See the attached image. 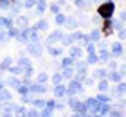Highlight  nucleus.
Here are the masks:
<instances>
[{"mask_svg":"<svg viewBox=\"0 0 126 117\" xmlns=\"http://www.w3.org/2000/svg\"><path fill=\"white\" fill-rule=\"evenodd\" d=\"M9 65H11V60L7 58V60H4V61H2V65H0V70H5V68H7Z\"/></svg>","mask_w":126,"mask_h":117,"instance_id":"nucleus-18","label":"nucleus"},{"mask_svg":"<svg viewBox=\"0 0 126 117\" xmlns=\"http://www.w3.org/2000/svg\"><path fill=\"white\" fill-rule=\"evenodd\" d=\"M11 4H13V0H0V7L2 9H7Z\"/></svg>","mask_w":126,"mask_h":117,"instance_id":"nucleus-11","label":"nucleus"},{"mask_svg":"<svg viewBox=\"0 0 126 117\" xmlns=\"http://www.w3.org/2000/svg\"><path fill=\"white\" fill-rule=\"evenodd\" d=\"M18 92L22 94V96H24V94L27 92V88H25V86H18Z\"/></svg>","mask_w":126,"mask_h":117,"instance_id":"nucleus-41","label":"nucleus"},{"mask_svg":"<svg viewBox=\"0 0 126 117\" xmlns=\"http://www.w3.org/2000/svg\"><path fill=\"white\" fill-rule=\"evenodd\" d=\"M27 50H29L32 56H42V47H40L38 42H32L29 47H27Z\"/></svg>","mask_w":126,"mask_h":117,"instance_id":"nucleus-2","label":"nucleus"},{"mask_svg":"<svg viewBox=\"0 0 126 117\" xmlns=\"http://www.w3.org/2000/svg\"><path fill=\"white\" fill-rule=\"evenodd\" d=\"M54 106H56V104H54V103H52V101H49V103H47V108H50V110H52V108H54Z\"/></svg>","mask_w":126,"mask_h":117,"instance_id":"nucleus-44","label":"nucleus"},{"mask_svg":"<svg viewBox=\"0 0 126 117\" xmlns=\"http://www.w3.org/2000/svg\"><path fill=\"white\" fill-rule=\"evenodd\" d=\"M119 36H121V38H126V31H123V29H121V33H119Z\"/></svg>","mask_w":126,"mask_h":117,"instance_id":"nucleus-47","label":"nucleus"},{"mask_svg":"<svg viewBox=\"0 0 126 117\" xmlns=\"http://www.w3.org/2000/svg\"><path fill=\"white\" fill-rule=\"evenodd\" d=\"M50 54H61V49H52L50 47Z\"/></svg>","mask_w":126,"mask_h":117,"instance_id":"nucleus-38","label":"nucleus"},{"mask_svg":"<svg viewBox=\"0 0 126 117\" xmlns=\"http://www.w3.org/2000/svg\"><path fill=\"white\" fill-rule=\"evenodd\" d=\"M68 104H70V108L76 110V108H78V104H79V101H78L76 97H70V99H68Z\"/></svg>","mask_w":126,"mask_h":117,"instance_id":"nucleus-10","label":"nucleus"},{"mask_svg":"<svg viewBox=\"0 0 126 117\" xmlns=\"http://www.w3.org/2000/svg\"><path fill=\"white\" fill-rule=\"evenodd\" d=\"M61 40H63V43H65V45H68V43H72V40H76V38H74V34H72V36H65Z\"/></svg>","mask_w":126,"mask_h":117,"instance_id":"nucleus-21","label":"nucleus"},{"mask_svg":"<svg viewBox=\"0 0 126 117\" xmlns=\"http://www.w3.org/2000/svg\"><path fill=\"white\" fill-rule=\"evenodd\" d=\"M45 7H47V4H45V0H38V4H36V11L40 15L45 13Z\"/></svg>","mask_w":126,"mask_h":117,"instance_id":"nucleus-5","label":"nucleus"},{"mask_svg":"<svg viewBox=\"0 0 126 117\" xmlns=\"http://www.w3.org/2000/svg\"><path fill=\"white\" fill-rule=\"evenodd\" d=\"M65 23H67L68 29H76L78 27V22L74 20V18H65Z\"/></svg>","mask_w":126,"mask_h":117,"instance_id":"nucleus-7","label":"nucleus"},{"mask_svg":"<svg viewBox=\"0 0 126 117\" xmlns=\"http://www.w3.org/2000/svg\"><path fill=\"white\" fill-rule=\"evenodd\" d=\"M97 61V56L94 54V52H90V56H88V63H95Z\"/></svg>","mask_w":126,"mask_h":117,"instance_id":"nucleus-29","label":"nucleus"},{"mask_svg":"<svg viewBox=\"0 0 126 117\" xmlns=\"http://www.w3.org/2000/svg\"><path fill=\"white\" fill-rule=\"evenodd\" d=\"M72 65V58H65L63 60V67H70Z\"/></svg>","mask_w":126,"mask_h":117,"instance_id":"nucleus-30","label":"nucleus"},{"mask_svg":"<svg viewBox=\"0 0 126 117\" xmlns=\"http://www.w3.org/2000/svg\"><path fill=\"white\" fill-rule=\"evenodd\" d=\"M112 25H113L112 20H106V22H105V29H106V33H110V31H112Z\"/></svg>","mask_w":126,"mask_h":117,"instance_id":"nucleus-24","label":"nucleus"},{"mask_svg":"<svg viewBox=\"0 0 126 117\" xmlns=\"http://www.w3.org/2000/svg\"><path fill=\"white\" fill-rule=\"evenodd\" d=\"M119 90H121V92H124V94H126V85H121V86H119Z\"/></svg>","mask_w":126,"mask_h":117,"instance_id":"nucleus-48","label":"nucleus"},{"mask_svg":"<svg viewBox=\"0 0 126 117\" xmlns=\"http://www.w3.org/2000/svg\"><path fill=\"white\" fill-rule=\"evenodd\" d=\"M7 99H11V94L5 92V90H0V103H2V101H7Z\"/></svg>","mask_w":126,"mask_h":117,"instance_id":"nucleus-9","label":"nucleus"},{"mask_svg":"<svg viewBox=\"0 0 126 117\" xmlns=\"http://www.w3.org/2000/svg\"><path fill=\"white\" fill-rule=\"evenodd\" d=\"M121 72H123V74H126V65H123V67H121Z\"/></svg>","mask_w":126,"mask_h":117,"instance_id":"nucleus-49","label":"nucleus"},{"mask_svg":"<svg viewBox=\"0 0 126 117\" xmlns=\"http://www.w3.org/2000/svg\"><path fill=\"white\" fill-rule=\"evenodd\" d=\"M87 49H88V52H94V45H92V43H88Z\"/></svg>","mask_w":126,"mask_h":117,"instance_id":"nucleus-45","label":"nucleus"},{"mask_svg":"<svg viewBox=\"0 0 126 117\" xmlns=\"http://www.w3.org/2000/svg\"><path fill=\"white\" fill-rule=\"evenodd\" d=\"M76 4L79 5V7H87V4H88V2H87V0H76Z\"/></svg>","mask_w":126,"mask_h":117,"instance_id":"nucleus-31","label":"nucleus"},{"mask_svg":"<svg viewBox=\"0 0 126 117\" xmlns=\"http://www.w3.org/2000/svg\"><path fill=\"white\" fill-rule=\"evenodd\" d=\"M108 86H110V85H108V83H106V81H105V79H103V81H101V83H99V90H101V92H106V90H108Z\"/></svg>","mask_w":126,"mask_h":117,"instance_id":"nucleus-15","label":"nucleus"},{"mask_svg":"<svg viewBox=\"0 0 126 117\" xmlns=\"http://www.w3.org/2000/svg\"><path fill=\"white\" fill-rule=\"evenodd\" d=\"M63 78H72V70L68 67H65V70H63Z\"/></svg>","mask_w":126,"mask_h":117,"instance_id":"nucleus-23","label":"nucleus"},{"mask_svg":"<svg viewBox=\"0 0 126 117\" xmlns=\"http://www.w3.org/2000/svg\"><path fill=\"white\" fill-rule=\"evenodd\" d=\"M11 72H13V74H20L22 72V67H13V68H11Z\"/></svg>","mask_w":126,"mask_h":117,"instance_id":"nucleus-37","label":"nucleus"},{"mask_svg":"<svg viewBox=\"0 0 126 117\" xmlns=\"http://www.w3.org/2000/svg\"><path fill=\"white\" fill-rule=\"evenodd\" d=\"M16 110H18V114H22V115H27V110H25V108H16Z\"/></svg>","mask_w":126,"mask_h":117,"instance_id":"nucleus-42","label":"nucleus"},{"mask_svg":"<svg viewBox=\"0 0 126 117\" xmlns=\"http://www.w3.org/2000/svg\"><path fill=\"white\" fill-rule=\"evenodd\" d=\"M36 27H38V29H42V31H43V29H47V22H45V20H40V22L36 23Z\"/></svg>","mask_w":126,"mask_h":117,"instance_id":"nucleus-20","label":"nucleus"},{"mask_svg":"<svg viewBox=\"0 0 126 117\" xmlns=\"http://www.w3.org/2000/svg\"><path fill=\"white\" fill-rule=\"evenodd\" d=\"M61 38H63V34H61L60 31H56V33H52V34L49 36V42L52 43V42H56V40H61Z\"/></svg>","mask_w":126,"mask_h":117,"instance_id":"nucleus-6","label":"nucleus"},{"mask_svg":"<svg viewBox=\"0 0 126 117\" xmlns=\"http://www.w3.org/2000/svg\"><path fill=\"white\" fill-rule=\"evenodd\" d=\"M97 101H99V103H108V101H110V97H106V96H103V94H101V96L97 97Z\"/></svg>","mask_w":126,"mask_h":117,"instance_id":"nucleus-27","label":"nucleus"},{"mask_svg":"<svg viewBox=\"0 0 126 117\" xmlns=\"http://www.w3.org/2000/svg\"><path fill=\"white\" fill-rule=\"evenodd\" d=\"M110 115H113V117H117V115H123V112H119V110H115V112H112Z\"/></svg>","mask_w":126,"mask_h":117,"instance_id":"nucleus-43","label":"nucleus"},{"mask_svg":"<svg viewBox=\"0 0 126 117\" xmlns=\"http://www.w3.org/2000/svg\"><path fill=\"white\" fill-rule=\"evenodd\" d=\"M108 56H110V54H108L106 50H103V52H101V60H103V61H108Z\"/></svg>","mask_w":126,"mask_h":117,"instance_id":"nucleus-34","label":"nucleus"},{"mask_svg":"<svg viewBox=\"0 0 126 117\" xmlns=\"http://www.w3.org/2000/svg\"><path fill=\"white\" fill-rule=\"evenodd\" d=\"M32 103H34V106H38V108H42V106H43V104H45L43 101H40V99H34V101H32Z\"/></svg>","mask_w":126,"mask_h":117,"instance_id":"nucleus-32","label":"nucleus"},{"mask_svg":"<svg viewBox=\"0 0 126 117\" xmlns=\"http://www.w3.org/2000/svg\"><path fill=\"white\" fill-rule=\"evenodd\" d=\"M0 40H5V34L4 33H0Z\"/></svg>","mask_w":126,"mask_h":117,"instance_id":"nucleus-50","label":"nucleus"},{"mask_svg":"<svg viewBox=\"0 0 126 117\" xmlns=\"http://www.w3.org/2000/svg\"><path fill=\"white\" fill-rule=\"evenodd\" d=\"M54 94H56V96H65V94H67V88H65V86H63V85H56V88H54Z\"/></svg>","mask_w":126,"mask_h":117,"instance_id":"nucleus-4","label":"nucleus"},{"mask_svg":"<svg viewBox=\"0 0 126 117\" xmlns=\"http://www.w3.org/2000/svg\"><path fill=\"white\" fill-rule=\"evenodd\" d=\"M70 54H72V58H79V56H81V49H78V47H74Z\"/></svg>","mask_w":126,"mask_h":117,"instance_id":"nucleus-16","label":"nucleus"},{"mask_svg":"<svg viewBox=\"0 0 126 117\" xmlns=\"http://www.w3.org/2000/svg\"><path fill=\"white\" fill-rule=\"evenodd\" d=\"M18 63H20V67H31V65H29V60H27V58H20V61H18Z\"/></svg>","mask_w":126,"mask_h":117,"instance_id":"nucleus-19","label":"nucleus"},{"mask_svg":"<svg viewBox=\"0 0 126 117\" xmlns=\"http://www.w3.org/2000/svg\"><path fill=\"white\" fill-rule=\"evenodd\" d=\"M85 83H87L88 86H92V85H94V79H92V78H87V79H85Z\"/></svg>","mask_w":126,"mask_h":117,"instance_id":"nucleus-39","label":"nucleus"},{"mask_svg":"<svg viewBox=\"0 0 126 117\" xmlns=\"http://www.w3.org/2000/svg\"><path fill=\"white\" fill-rule=\"evenodd\" d=\"M99 36H101V34H99V31H92V33H90V38H88V40L95 42V40H99Z\"/></svg>","mask_w":126,"mask_h":117,"instance_id":"nucleus-14","label":"nucleus"},{"mask_svg":"<svg viewBox=\"0 0 126 117\" xmlns=\"http://www.w3.org/2000/svg\"><path fill=\"white\" fill-rule=\"evenodd\" d=\"M9 85H11V86H16V88H18V85H20V83H18V81H16L15 78H11V79H9Z\"/></svg>","mask_w":126,"mask_h":117,"instance_id":"nucleus-33","label":"nucleus"},{"mask_svg":"<svg viewBox=\"0 0 126 117\" xmlns=\"http://www.w3.org/2000/svg\"><path fill=\"white\" fill-rule=\"evenodd\" d=\"M110 79L112 81H119V79H121V74H119V72H112L110 74Z\"/></svg>","mask_w":126,"mask_h":117,"instance_id":"nucleus-22","label":"nucleus"},{"mask_svg":"<svg viewBox=\"0 0 126 117\" xmlns=\"http://www.w3.org/2000/svg\"><path fill=\"white\" fill-rule=\"evenodd\" d=\"M52 81H54V83H56V85H58V83H60V81H61V76H54V78H52Z\"/></svg>","mask_w":126,"mask_h":117,"instance_id":"nucleus-40","label":"nucleus"},{"mask_svg":"<svg viewBox=\"0 0 126 117\" xmlns=\"http://www.w3.org/2000/svg\"><path fill=\"white\" fill-rule=\"evenodd\" d=\"M99 15L103 16V18H110V16L113 15V4H112V2L103 4L101 7H99Z\"/></svg>","mask_w":126,"mask_h":117,"instance_id":"nucleus-1","label":"nucleus"},{"mask_svg":"<svg viewBox=\"0 0 126 117\" xmlns=\"http://www.w3.org/2000/svg\"><path fill=\"white\" fill-rule=\"evenodd\" d=\"M0 112H2V108H0Z\"/></svg>","mask_w":126,"mask_h":117,"instance_id":"nucleus-53","label":"nucleus"},{"mask_svg":"<svg viewBox=\"0 0 126 117\" xmlns=\"http://www.w3.org/2000/svg\"><path fill=\"white\" fill-rule=\"evenodd\" d=\"M50 11H52V13H58V11H60V5H58V4H52V5H50Z\"/></svg>","mask_w":126,"mask_h":117,"instance_id":"nucleus-35","label":"nucleus"},{"mask_svg":"<svg viewBox=\"0 0 126 117\" xmlns=\"http://www.w3.org/2000/svg\"><path fill=\"white\" fill-rule=\"evenodd\" d=\"M112 50H113V54H121V43H113Z\"/></svg>","mask_w":126,"mask_h":117,"instance_id":"nucleus-17","label":"nucleus"},{"mask_svg":"<svg viewBox=\"0 0 126 117\" xmlns=\"http://www.w3.org/2000/svg\"><path fill=\"white\" fill-rule=\"evenodd\" d=\"M56 22L58 23H65V15H56Z\"/></svg>","mask_w":126,"mask_h":117,"instance_id":"nucleus-28","label":"nucleus"},{"mask_svg":"<svg viewBox=\"0 0 126 117\" xmlns=\"http://www.w3.org/2000/svg\"><path fill=\"white\" fill-rule=\"evenodd\" d=\"M121 18H123V20H126V13H123V15H121Z\"/></svg>","mask_w":126,"mask_h":117,"instance_id":"nucleus-51","label":"nucleus"},{"mask_svg":"<svg viewBox=\"0 0 126 117\" xmlns=\"http://www.w3.org/2000/svg\"><path fill=\"white\" fill-rule=\"evenodd\" d=\"M95 76H97L99 79H105V78H106V70H105V68H99V70L95 72Z\"/></svg>","mask_w":126,"mask_h":117,"instance_id":"nucleus-13","label":"nucleus"},{"mask_svg":"<svg viewBox=\"0 0 126 117\" xmlns=\"http://www.w3.org/2000/svg\"><path fill=\"white\" fill-rule=\"evenodd\" d=\"M36 4V0H25V7H32Z\"/></svg>","mask_w":126,"mask_h":117,"instance_id":"nucleus-36","label":"nucleus"},{"mask_svg":"<svg viewBox=\"0 0 126 117\" xmlns=\"http://www.w3.org/2000/svg\"><path fill=\"white\" fill-rule=\"evenodd\" d=\"M27 115H38L36 110H31V112H27Z\"/></svg>","mask_w":126,"mask_h":117,"instance_id":"nucleus-46","label":"nucleus"},{"mask_svg":"<svg viewBox=\"0 0 126 117\" xmlns=\"http://www.w3.org/2000/svg\"><path fill=\"white\" fill-rule=\"evenodd\" d=\"M76 92H81V85H79V81H72L70 85H68V88H67V94H76Z\"/></svg>","mask_w":126,"mask_h":117,"instance_id":"nucleus-3","label":"nucleus"},{"mask_svg":"<svg viewBox=\"0 0 126 117\" xmlns=\"http://www.w3.org/2000/svg\"><path fill=\"white\" fill-rule=\"evenodd\" d=\"M38 81H40V83H45V81H47V74H45V72H42V74L38 76Z\"/></svg>","mask_w":126,"mask_h":117,"instance_id":"nucleus-25","label":"nucleus"},{"mask_svg":"<svg viewBox=\"0 0 126 117\" xmlns=\"http://www.w3.org/2000/svg\"><path fill=\"white\" fill-rule=\"evenodd\" d=\"M0 90H2V81H0Z\"/></svg>","mask_w":126,"mask_h":117,"instance_id":"nucleus-52","label":"nucleus"},{"mask_svg":"<svg viewBox=\"0 0 126 117\" xmlns=\"http://www.w3.org/2000/svg\"><path fill=\"white\" fill-rule=\"evenodd\" d=\"M16 23H18V27H25L27 25V18L25 16H20V18L16 20Z\"/></svg>","mask_w":126,"mask_h":117,"instance_id":"nucleus-12","label":"nucleus"},{"mask_svg":"<svg viewBox=\"0 0 126 117\" xmlns=\"http://www.w3.org/2000/svg\"><path fill=\"white\" fill-rule=\"evenodd\" d=\"M76 110H78V114H79V115H87V104H81V103H79Z\"/></svg>","mask_w":126,"mask_h":117,"instance_id":"nucleus-8","label":"nucleus"},{"mask_svg":"<svg viewBox=\"0 0 126 117\" xmlns=\"http://www.w3.org/2000/svg\"><path fill=\"white\" fill-rule=\"evenodd\" d=\"M15 110H16V106H15V104H9V106H5V110H4V112L9 115V112H15Z\"/></svg>","mask_w":126,"mask_h":117,"instance_id":"nucleus-26","label":"nucleus"}]
</instances>
